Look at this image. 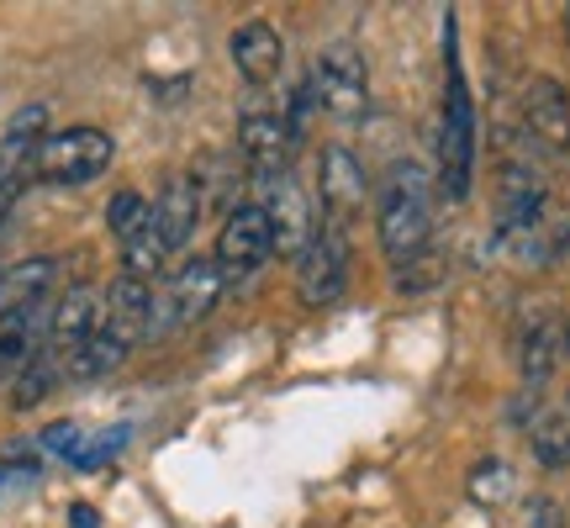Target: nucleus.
I'll list each match as a JSON object with an SVG mask.
<instances>
[{"label":"nucleus","mask_w":570,"mask_h":528,"mask_svg":"<svg viewBox=\"0 0 570 528\" xmlns=\"http://www.w3.org/2000/svg\"><path fill=\"white\" fill-rule=\"evenodd\" d=\"M375 227H381V248L386 260L412 264L423 260L428 238H433V202H428V180L417 164H396L381 180V202H375Z\"/></svg>","instance_id":"nucleus-1"},{"label":"nucleus","mask_w":570,"mask_h":528,"mask_svg":"<svg viewBox=\"0 0 570 528\" xmlns=\"http://www.w3.org/2000/svg\"><path fill=\"white\" fill-rule=\"evenodd\" d=\"M444 123H439V180H444L449 202L470 196V169H475V111H470L465 69H460V48H454V17L444 27Z\"/></svg>","instance_id":"nucleus-2"},{"label":"nucleus","mask_w":570,"mask_h":528,"mask_svg":"<svg viewBox=\"0 0 570 528\" xmlns=\"http://www.w3.org/2000/svg\"><path fill=\"white\" fill-rule=\"evenodd\" d=\"M111 154H117L111 133H101V127H63V133H48L38 143L27 169L48 185H90L96 175L111 169Z\"/></svg>","instance_id":"nucleus-3"},{"label":"nucleus","mask_w":570,"mask_h":528,"mask_svg":"<svg viewBox=\"0 0 570 528\" xmlns=\"http://www.w3.org/2000/svg\"><path fill=\"white\" fill-rule=\"evenodd\" d=\"M223 291H227V275L217 270V260H185L180 270H175L169 291L154 296V333L202 323L206 312L223 302Z\"/></svg>","instance_id":"nucleus-4"},{"label":"nucleus","mask_w":570,"mask_h":528,"mask_svg":"<svg viewBox=\"0 0 570 528\" xmlns=\"http://www.w3.org/2000/svg\"><path fill=\"white\" fill-rule=\"evenodd\" d=\"M312 96H317L333 117L354 123V117L370 106L365 53H360L354 42H333V48H323V53H317V63H312Z\"/></svg>","instance_id":"nucleus-5"},{"label":"nucleus","mask_w":570,"mask_h":528,"mask_svg":"<svg viewBox=\"0 0 570 528\" xmlns=\"http://www.w3.org/2000/svg\"><path fill=\"white\" fill-rule=\"evenodd\" d=\"M217 270H223L227 281H248L254 270H265L275 260V233H269V217L259 202H244L227 212L223 233H217Z\"/></svg>","instance_id":"nucleus-6"},{"label":"nucleus","mask_w":570,"mask_h":528,"mask_svg":"<svg viewBox=\"0 0 570 528\" xmlns=\"http://www.w3.org/2000/svg\"><path fill=\"white\" fill-rule=\"evenodd\" d=\"M265 217H269V233H275V254L285 260H302V248L317 238V217H312V196H306V185L281 169V175H269L265 180Z\"/></svg>","instance_id":"nucleus-7"},{"label":"nucleus","mask_w":570,"mask_h":528,"mask_svg":"<svg viewBox=\"0 0 570 528\" xmlns=\"http://www.w3.org/2000/svg\"><path fill=\"white\" fill-rule=\"evenodd\" d=\"M317 196H323V212H327V233L344 238V227L365 212V196H370V180L360 159L348 154L344 143L323 148V164H317Z\"/></svg>","instance_id":"nucleus-8"},{"label":"nucleus","mask_w":570,"mask_h":528,"mask_svg":"<svg viewBox=\"0 0 570 528\" xmlns=\"http://www.w3.org/2000/svg\"><path fill=\"white\" fill-rule=\"evenodd\" d=\"M96 327H101V291L80 281V285H69L59 302L48 306V344L42 349L63 365V360H69V354L96 333Z\"/></svg>","instance_id":"nucleus-9"},{"label":"nucleus","mask_w":570,"mask_h":528,"mask_svg":"<svg viewBox=\"0 0 570 528\" xmlns=\"http://www.w3.org/2000/svg\"><path fill=\"white\" fill-rule=\"evenodd\" d=\"M101 327L111 339H122L127 349L154 333V281L138 275H117L101 296Z\"/></svg>","instance_id":"nucleus-10"},{"label":"nucleus","mask_w":570,"mask_h":528,"mask_svg":"<svg viewBox=\"0 0 570 528\" xmlns=\"http://www.w3.org/2000/svg\"><path fill=\"white\" fill-rule=\"evenodd\" d=\"M296 281H302V296L312 306L338 302V296H344V281H348L344 238L323 227V233H317V238L302 248V260H296Z\"/></svg>","instance_id":"nucleus-11"},{"label":"nucleus","mask_w":570,"mask_h":528,"mask_svg":"<svg viewBox=\"0 0 570 528\" xmlns=\"http://www.w3.org/2000/svg\"><path fill=\"white\" fill-rule=\"evenodd\" d=\"M291 143L296 133L285 127L281 111H244V123H238V148H244L248 169L269 180V175H281L285 159H291Z\"/></svg>","instance_id":"nucleus-12"},{"label":"nucleus","mask_w":570,"mask_h":528,"mask_svg":"<svg viewBox=\"0 0 570 528\" xmlns=\"http://www.w3.org/2000/svg\"><path fill=\"white\" fill-rule=\"evenodd\" d=\"M202 223V185L190 180V175H169L159 190V202H154V233L164 238L169 254H180L190 244V233Z\"/></svg>","instance_id":"nucleus-13"},{"label":"nucleus","mask_w":570,"mask_h":528,"mask_svg":"<svg viewBox=\"0 0 570 528\" xmlns=\"http://www.w3.org/2000/svg\"><path fill=\"white\" fill-rule=\"evenodd\" d=\"M227 48H233V63H238V75H244L248 85H269L275 75H281V63H285L281 32H275L269 21H259V17L244 21V27H233Z\"/></svg>","instance_id":"nucleus-14"},{"label":"nucleus","mask_w":570,"mask_h":528,"mask_svg":"<svg viewBox=\"0 0 570 528\" xmlns=\"http://www.w3.org/2000/svg\"><path fill=\"white\" fill-rule=\"evenodd\" d=\"M523 123L539 143H550L566 154L570 148V96L560 80H529L523 90Z\"/></svg>","instance_id":"nucleus-15"},{"label":"nucleus","mask_w":570,"mask_h":528,"mask_svg":"<svg viewBox=\"0 0 570 528\" xmlns=\"http://www.w3.org/2000/svg\"><path fill=\"white\" fill-rule=\"evenodd\" d=\"M53 275H59V260H48V254H32V260L11 264V270L0 275V306H38V302H48Z\"/></svg>","instance_id":"nucleus-16"},{"label":"nucleus","mask_w":570,"mask_h":528,"mask_svg":"<svg viewBox=\"0 0 570 528\" xmlns=\"http://www.w3.org/2000/svg\"><path fill=\"white\" fill-rule=\"evenodd\" d=\"M560 360H566V354H560V323H554V317H539V323L523 333V349H518V365H523V381H529V391L544 387Z\"/></svg>","instance_id":"nucleus-17"},{"label":"nucleus","mask_w":570,"mask_h":528,"mask_svg":"<svg viewBox=\"0 0 570 528\" xmlns=\"http://www.w3.org/2000/svg\"><path fill=\"white\" fill-rule=\"evenodd\" d=\"M127 354H132V349H127L122 339H111L106 327H96V333L63 360V375H69V381H101V375H111V370L122 365Z\"/></svg>","instance_id":"nucleus-18"},{"label":"nucleus","mask_w":570,"mask_h":528,"mask_svg":"<svg viewBox=\"0 0 570 528\" xmlns=\"http://www.w3.org/2000/svg\"><path fill=\"white\" fill-rule=\"evenodd\" d=\"M533 460L544 470H566L570 466V407H544L529 428Z\"/></svg>","instance_id":"nucleus-19"},{"label":"nucleus","mask_w":570,"mask_h":528,"mask_svg":"<svg viewBox=\"0 0 570 528\" xmlns=\"http://www.w3.org/2000/svg\"><path fill=\"white\" fill-rule=\"evenodd\" d=\"M42 138H48V106H42V101L21 106L17 117L6 123V143H0V154H6V169L17 175V164H32V154H38Z\"/></svg>","instance_id":"nucleus-20"},{"label":"nucleus","mask_w":570,"mask_h":528,"mask_svg":"<svg viewBox=\"0 0 570 528\" xmlns=\"http://www.w3.org/2000/svg\"><path fill=\"white\" fill-rule=\"evenodd\" d=\"M512 487H518V476H512V466L497 460V454H491V460H475L465 476V497L475 508H502L512 497Z\"/></svg>","instance_id":"nucleus-21"},{"label":"nucleus","mask_w":570,"mask_h":528,"mask_svg":"<svg viewBox=\"0 0 570 528\" xmlns=\"http://www.w3.org/2000/svg\"><path fill=\"white\" fill-rule=\"evenodd\" d=\"M63 375V365L48 354V349H38L27 365H21V375H17V391H11V407L17 412H27V407H38L48 391H53V381Z\"/></svg>","instance_id":"nucleus-22"},{"label":"nucleus","mask_w":570,"mask_h":528,"mask_svg":"<svg viewBox=\"0 0 570 528\" xmlns=\"http://www.w3.org/2000/svg\"><path fill=\"white\" fill-rule=\"evenodd\" d=\"M164 260H169V248H164V238L154 233V212H148V227L142 233H132L122 244V275H138V281H154L164 270Z\"/></svg>","instance_id":"nucleus-23"},{"label":"nucleus","mask_w":570,"mask_h":528,"mask_svg":"<svg viewBox=\"0 0 570 528\" xmlns=\"http://www.w3.org/2000/svg\"><path fill=\"white\" fill-rule=\"evenodd\" d=\"M148 212H154V202H148V196H138V190H117V196L106 202V233L127 244L132 233H142V227H148Z\"/></svg>","instance_id":"nucleus-24"},{"label":"nucleus","mask_w":570,"mask_h":528,"mask_svg":"<svg viewBox=\"0 0 570 528\" xmlns=\"http://www.w3.org/2000/svg\"><path fill=\"white\" fill-rule=\"evenodd\" d=\"M127 444V428H106V433H85V444H80V454L69 460L75 470H96V466H106L117 449Z\"/></svg>","instance_id":"nucleus-25"},{"label":"nucleus","mask_w":570,"mask_h":528,"mask_svg":"<svg viewBox=\"0 0 570 528\" xmlns=\"http://www.w3.org/2000/svg\"><path fill=\"white\" fill-rule=\"evenodd\" d=\"M85 444V428L80 423H53L42 428V449H53V454H63V460H75Z\"/></svg>","instance_id":"nucleus-26"},{"label":"nucleus","mask_w":570,"mask_h":528,"mask_svg":"<svg viewBox=\"0 0 570 528\" xmlns=\"http://www.w3.org/2000/svg\"><path fill=\"white\" fill-rule=\"evenodd\" d=\"M523 528H566V512H560V502H554V497H533Z\"/></svg>","instance_id":"nucleus-27"},{"label":"nucleus","mask_w":570,"mask_h":528,"mask_svg":"<svg viewBox=\"0 0 570 528\" xmlns=\"http://www.w3.org/2000/svg\"><path fill=\"white\" fill-rule=\"evenodd\" d=\"M17 196H21V175H6V180H0V223L11 217V206H17Z\"/></svg>","instance_id":"nucleus-28"},{"label":"nucleus","mask_w":570,"mask_h":528,"mask_svg":"<svg viewBox=\"0 0 570 528\" xmlns=\"http://www.w3.org/2000/svg\"><path fill=\"white\" fill-rule=\"evenodd\" d=\"M69 528H101V518H96L90 502H75V508H69Z\"/></svg>","instance_id":"nucleus-29"},{"label":"nucleus","mask_w":570,"mask_h":528,"mask_svg":"<svg viewBox=\"0 0 570 528\" xmlns=\"http://www.w3.org/2000/svg\"><path fill=\"white\" fill-rule=\"evenodd\" d=\"M560 354L570 360V323H560Z\"/></svg>","instance_id":"nucleus-30"},{"label":"nucleus","mask_w":570,"mask_h":528,"mask_svg":"<svg viewBox=\"0 0 570 528\" xmlns=\"http://www.w3.org/2000/svg\"><path fill=\"white\" fill-rule=\"evenodd\" d=\"M6 175H11V169H6V154H0V180H6Z\"/></svg>","instance_id":"nucleus-31"}]
</instances>
